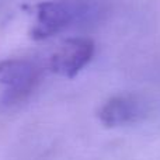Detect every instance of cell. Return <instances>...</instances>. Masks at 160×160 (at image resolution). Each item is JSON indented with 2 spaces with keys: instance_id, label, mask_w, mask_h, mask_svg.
Instances as JSON below:
<instances>
[{
  "instance_id": "1",
  "label": "cell",
  "mask_w": 160,
  "mask_h": 160,
  "mask_svg": "<svg viewBox=\"0 0 160 160\" xmlns=\"http://www.w3.org/2000/svg\"><path fill=\"white\" fill-rule=\"evenodd\" d=\"M102 11L104 8L97 0L42 2L35 7V24L31 37L37 41L48 39L69 28L97 21Z\"/></svg>"
},
{
  "instance_id": "2",
  "label": "cell",
  "mask_w": 160,
  "mask_h": 160,
  "mask_svg": "<svg viewBox=\"0 0 160 160\" xmlns=\"http://www.w3.org/2000/svg\"><path fill=\"white\" fill-rule=\"evenodd\" d=\"M41 82V69L30 59L13 58L0 62V86H3L2 102L14 105L25 101Z\"/></svg>"
},
{
  "instance_id": "3",
  "label": "cell",
  "mask_w": 160,
  "mask_h": 160,
  "mask_svg": "<svg viewBox=\"0 0 160 160\" xmlns=\"http://www.w3.org/2000/svg\"><path fill=\"white\" fill-rule=\"evenodd\" d=\"M94 53L96 45L91 39L69 38L51 55L49 69L58 76L73 79L90 63Z\"/></svg>"
},
{
  "instance_id": "4",
  "label": "cell",
  "mask_w": 160,
  "mask_h": 160,
  "mask_svg": "<svg viewBox=\"0 0 160 160\" xmlns=\"http://www.w3.org/2000/svg\"><path fill=\"white\" fill-rule=\"evenodd\" d=\"M146 114L145 102L135 94H117L102 102L98 110L100 122L107 128L125 127L139 121Z\"/></svg>"
}]
</instances>
